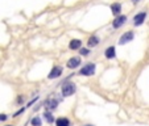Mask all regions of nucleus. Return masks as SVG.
<instances>
[{
	"label": "nucleus",
	"instance_id": "nucleus-1",
	"mask_svg": "<svg viewBox=\"0 0 149 126\" xmlns=\"http://www.w3.org/2000/svg\"><path fill=\"white\" fill-rule=\"evenodd\" d=\"M62 96L59 93H50L44 101H42V108L44 110H49V112H56L58 109L59 104L62 102Z\"/></svg>",
	"mask_w": 149,
	"mask_h": 126
},
{
	"label": "nucleus",
	"instance_id": "nucleus-2",
	"mask_svg": "<svg viewBox=\"0 0 149 126\" xmlns=\"http://www.w3.org/2000/svg\"><path fill=\"white\" fill-rule=\"evenodd\" d=\"M76 91H78V87L73 80H62L59 84V95L62 96L63 100L73 97L76 93Z\"/></svg>",
	"mask_w": 149,
	"mask_h": 126
},
{
	"label": "nucleus",
	"instance_id": "nucleus-3",
	"mask_svg": "<svg viewBox=\"0 0 149 126\" xmlns=\"http://www.w3.org/2000/svg\"><path fill=\"white\" fill-rule=\"evenodd\" d=\"M96 74V63L95 62H86L78 68V71L75 72V76H80V78H92Z\"/></svg>",
	"mask_w": 149,
	"mask_h": 126
},
{
	"label": "nucleus",
	"instance_id": "nucleus-4",
	"mask_svg": "<svg viewBox=\"0 0 149 126\" xmlns=\"http://www.w3.org/2000/svg\"><path fill=\"white\" fill-rule=\"evenodd\" d=\"M63 72H65V67L62 65H54L49 74L46 75V79L48 80H57V79H61L63 76Z\"/></svg>",
	"mask_w": 149,
	"mask_h": 126
},
{
	"label": "nucleus",
	"instance_id": "nucleus-5",
	"mask_svg": "<svg viewBox=\"0 0 149 126\" xmlns=\"http://www.w3.org/2000/svg\"><path fill=\"white\" fill-rule=\"evenodd\" d=\"M83 65V62H82V58H80L79 55H73V57H70L65 63V68L70 70V71H75L80 66Z\"/></svg>",
	"mask_w": 149,
	"mask_h": 126
},
{
	"label": "nucleus",
	"instance_id": "nucleus-6",
	"mask_svg": "<svg viewBox=\"0 0 149 126\" xmlns=\"http://www.w3.org/2000/svg\"><path fill=\"white\" fill-rule=\"evenodd\" d=\"M135 40V33L132 30H128V32H125V33H123L120 36V38H119V42L118 44L120 45V46H124V45L129 44V42H132Z\"/></svg>",
	"mask_w": 149,
	"mask_h": 126
},
{
	"label": "nucleus",
	"instance_id": "nucleus-7",
	"mask_svg": "<svg viewBox=\"0 0 149 126\" xmlns=\"http://www.w3.org/2000/svg\"><path fill=\"white\" fill-rule=\"evenodd\" d=\"M128 21V17L125 16V15H119V16H116L114 18V21H112V29H120L121 26H124L125 22Z\"/></svg>",
	"mask_w": 149,
	"mask_h": 126
},
{
	"label": "nucleus",
	"instance_id": "nucleus-8",
	"mask_svg": "<svg viewBox=\"0 0 149 126\" xmlns=\"http://www.w3.org/2000/svg\"><path fill=\"white\" fill-rule=\"evenodd\" d=\"M54 126H74L71 118L67 116H58L56 117V121L53 123Z\"/></svg>",
	"mask_w": 149,
	"mask_h": 126
},
{
	"label": "nucleus",
	"instance_id": "nucleus-9",
	"mask_svg": "<svg viewBox=\"0 0 149 126\" xmlns=\"http://www.w3.org/2000/svg\"><path fill=\"white\" fill-rule=\"evenodd\" d=\"M118 57V53H116V46L115 45H111L108 47L104 49V58L107 61H114Z\"/></svg>",
	"mask_w": 149,
	"mask_h": 126
},
{
	"label": "nucleus",
	"instance_id": "nucleus-10",
	"mask_svg": "<svg viewBox=\"0 0 149 126\" xmlns=\"http://www.w3.org/2000/svg\"><path fill=\"white\" fill-rule=\"evenodd\" d=\"M99 44H100V38H99V36H96V34H91L90 37L87 38V42H86L88 49L96 47V46H99Z\"/></svg>",
	"mask_w": 149,
	"mask_h": 126
},
{
	"label": "nucleus",
	"instance_id": "nucleus-11",
	"mask_svg": "<svg viewBox=\"0 0 149 126\" xmlns=\"http://www.w3.org/2000/svg\"><path fill=\"white\" fill-rule=\"evenodd\" d=\"M42 121H45L48 125H53L54 121H56V116H54V112H49V110H44L41 114Z\"/></svg>",
	"mask_w": 149,
	"mask_h": 126
},
{
	"label": "nucleus",
	"instance_id": "nucleus-12",
	"mask_svg": "<svg viewBox=\"0 0 149 126\" xmlns=\"http://www.w3.org/2000/svg\"><path fill=\"white\" fill-rule=\"evenodd\" d=\"M146 20V12H139L133 16V25L135 26H141L144 24V21Z\"/></svg>",
	"mask_w": 149,
	"mask_h": 126
},
{
	"label": "nucleus",
	"instance_id": "nucleus-13",
	"mask_svg": "<svg viewBox=\"0 0 149 126\" xmlns=\"http://www.w3.org/2000/svg\"><path fill=\"white\" fill-rule=\"evenodd\" d=\"M82 46H83V41L79 40V38H73L69 42V50H71V51H78Z\"/></svg>",
	"mask_w": 149,
	"mask_h": 126
},
{
	"label": "nucleus",
	"instance_id": "nucleus-14",
	"mask_svg": "<svg viewBox=\"0 0 149 126\" xmlns=\"http://www.w3.org/2000/svg\"><path fill=\"white\" fill-rule=\"evenodd\" d=\"M110 9H111L112 15H114L115 17L119 16V15H121V11H123V5H121V3H118V1H115V3H112L111 5H110Z\"/></svg>",
	"mask_w": 149,
	"mask_h": 126
},
{
	"label": "nucleus",
	"instance_id": "nucleus-15",
	"mask_svg": "<svg viewBox=\"0 0 149 126\" xmlns=\"http://www.w3.org/2000/svg\"><path fill=\"white\" fill-rule=\"evenodd\" d=\"M29 126H44V121L41 118V114H35L29 119Z\"/></svg>",
	"mask_w": 149,
	"mask_h": 126
},
{
	"label": "nucleus",
	"instance_id": "nucleus-16",
	"mask_svg": "<svg viewBox=\"0 0 149 126\" xmlns=\"http://www.w3.org/2000/svg\"><path fill=\"white\" fill-rule=\"evenodd\" d=\"M27 104V96L23 95V93H19V95H16V99H15V105L16 106H23Z\"/></svg>",
	"mask_w": 149,
	"mask_h": 126
},
{
	"label": "nucleus",
	"instance_id": "nucleus-17",
	"mask_svg": "<svg viewBox=\"0 0 149 126\" xmlns=\"http://www.w3.org/2000/svg\"><path fill=\"white\" fill-rule=\"evenodd\" d=\"M78 53H79L80 58H88V57L91 55V49H88L87 46H86V47H83V46H82V47L78 50Z\"/></svg>",
	"mask_w": 149,
	"mask_h": 126
},
{
	"label": "nucleus",
	"instance_id": "nucleus-18",
	"mask_svg": "<svg viewBox=\"0 0 149 126\" xmlns=\"http://www.w3.org/2000/svg\"><path fill=\"white\" fill-rule=\"evenodd\" d=\"M38 100H40V96L36 95L35 99H31L29 101H27V104H25V108H27V109H29V108H33V105H36V104H37Z\"/></svg>",
	"mask_w": 149,
	"mask_h": 126
},
{
	"label": "nucleus",
	"instance_id": "nucleus-19",
	"mask_svg": "<svg viewBox=\"0 0 149 126\" xmlns=\"http://www.w3.org/2000/svg\"><path fill=\"white\" fill-rule=\"evenodd\" d=\"M25 110H27V108H25V106H20V108H19V109L16 110V112H15L11 117H12V118H17V117H20L21 114H24Z\"/></svg>",
	"mask_w": 149,
	"mask_h": 126
},
{
	"label": "nucleus",
	"instance_id": "nucleus-20",
	"mask_svg": "<svg viewBox=\"0 0 149 126\" xmlns=\"http://www.w3.org/2000/svg\"><path fill=\"white\" fill-rule=\"evenodd\" d=\"M9 118H11L9 114H7V113H0V123L7 122V121H8Z\"/></svg>",
	"mask_w": 149,
	"mask_h": 126
},
{
	"label": "nucleus",
	"instance_id": "nucleus-21",
	"mask_svg": "<svg viewBox=\"0 0 149 126\" xmlns=\"http://www.w3.org/2000/svg\"><path fill=\"white\" fill-rule=\"evenodd\" d=\"M42 108V102H40V104H36V106L33 108V112H37L38 109H41Z\"/></svg>",
	"mask_w": 149,
	"mask_h": 126
},
{
	"label": "nucleus",
	"instance_id": "nucleus-22",
	"mask_svg": "<svg viewBox=\"0 0 149 126\" xmlns=\"http://www.w3.org/2000/svg\"><path fill=\"white\" fill-rule=\"evenodd\" d=\"M80 126H96V125H94V123H82Z\"/></svg>",
	"mask_w": 149,
	"mask_h": 126
},
{
	"label": "nucleus",
	"instance_id": "nucleus-23",
	"mask_svg": "<svg viewBox=\"0 0 149 126\" xmlns=\"http://www.w3.org/2000/svg\"><path fill=\"white\" fill-rule=\"evenodd\" d=\"M139 1H140V0H132V4H135V5H136V4L139 3Z\"/></svg>",
	"mask_w": 149,
	"mask_h": 126
},
{
	"label": "nucleus",
	"instance_id": "nucleus-24",
	"mask_svg": "<svg viewBox=\"0 0 149 126\" xmlns=\"http://www.w3.org/2000/svg\"><path fill=\"white\" fill-rule=\"evenodd\" d=\"M3 126H15L13 123H5V125H3Z\"/></svg>",
	"mask_w": 149,
	"mask_h": 126
}]
</instances>
